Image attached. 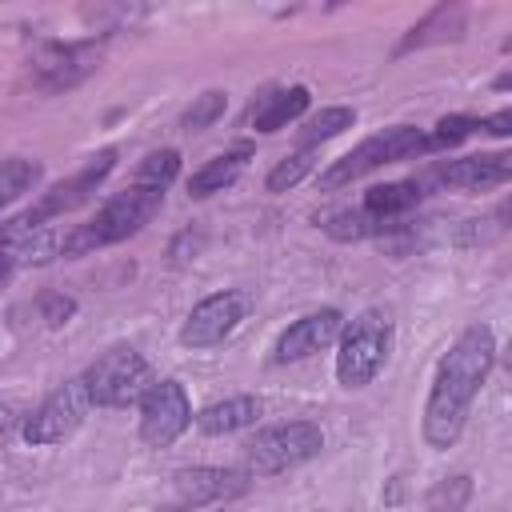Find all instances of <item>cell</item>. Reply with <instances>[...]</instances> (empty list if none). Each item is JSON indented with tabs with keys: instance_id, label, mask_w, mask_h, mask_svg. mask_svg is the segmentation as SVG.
I'll return each mask as SVG.
<instances>
[{
	"instance_id": "obj_25",
	"label": "cell",
	"mask_w": 512,
	"mask_h": 512,
	"mask_svg": "<svg viewBox=\"0 0 512 512\" xmlns=\"http://www.w3.org/2000/svg\"><path fill=\"white\" fill-rule=\"evenodd\" d=\"M352 124H356V112H352V108H344V104L320 108V112L308 120V128H304V148H312V144H320V140H332V136H340V132L352 128Z\"/></svg>"
},
{
	"instance_id": "obj_19",
	"label": "cell",
	"mask_w": 512,
	"mask_h": 512,
	"mask_svg": "<svg viewBox=\"0 0 512 512\" xmlns=\"http://www.w3.org/2000/svg\"><path fill=\"white\" fill-rule=\"evenodd\" d=\"M420 196H424V188H420L416 180H392V184H376V188H368L360 208H364L368 216H376V220L388 224L392 216H404L408 208H416Z\"/></svg>"
},
{
	"instance_id": "obj_30",
	"label": "cell",
	"mask_w": 512,
	"mask_h": 512,
	"mask_svg": "<svg viewBox=\"0 0 512 512\" xmlns=\"http://www.w3.org/2000/svg\"><path fill=\"white\" fill-rule=\"evenodd\" d=\"M20 424H24V412H20L16 404H8V400H4V404H0V448L20 432Z\"/></svg>"
},
{
	"instance_id": "obj_13",
	"label": "cell",
	"mask_w": 512,
	"mask_h": 512,
	"mask_svg": "<svg viewBox=\"0 0 512 512\" xmlns=\"http://www.w3.org/2000/svg\"><path fill=\"white\" fill-rule=\"evenodd\" d=\"M100 52L96 44H44L32 60V72L44 88H72L96 68Z\"/></svg>"
},
{
	"instance_id": "obj_22",
	"label": "cell",
	"mask_w": 512,
	"mask_h": 512,
	"mask_svg": "<svg viewBox=\"0 0 512 512\" xmlns=\"http://www.w3.org/2000/svg\"><path fill=\"white\" fill-rule=\"evenodd\" d=\"M468 496H472V476H464V472L460 476H444V480H436L428 488L424 508L428 512H464Z\"/></svg>"
},
{
	"instance_id": "obj_26",
	"label": "cell",
	"mask_w": 512,
	"mask_h": 512,
	"mask_svg": "<svg viewBox=\"0 0 512 512\" xmlns=\"http://www.w3.org/2000/svg\"><path fill=\"white\" fill-rule=\"evenodd\" d=\"M224 108H228V92H204V96H196L192 100V108L180 116V128L184 132H204V128H212L220 116H224Z\"/></svg>"
},
{
	"instance_id": "obj_16",
	"label": "cell",
	"mask_w": 512,
	"mask_h": 512,
	"mask_svg": "<svg viewBox=\"0 0 512 512\" xmlns=\"http://www.w3.org/2000/svg\"><path fill=\"white\" fill-rule=\"evenodd\" d=\"M304 108H308V88H304V84H292V88L264 92V96L252 104L248 120H252L256 132H276V128H284L288 120H296Z\"/></svg>"
},
{
	"instance_id": "obj_8",
	"label": "cell",
	"mask_w": 512,
	"mask_h": 512,
	"mask_svg": "<svg viewBox=\"0 0 512 512\" xmlns=\"http://www.w3.org/2000/svg\"><path fill=\"white\" fill-rule=\"evenodd\" d=\"M192 424V404L180 380H156L140 400V440L148 448H168Z\"/></svg>"
},
{
	"instance_id": "obj_3",
	"label": "cell",
	"mask_w": 512,
	"mask_h": 512,
	"mask_svg": "<svg viewBox=\"0 0 512 512\" xmlns=\"http://www.w3.org/2000/svg\"><path fill=\"white\" fill-rule=\"evenodd\" d=\"M340 352H336V380L344 388H364L376 380V372L384 368L388 352H392V320L376 308L360 312L356 320H348L340 328Z\"/></svg>"
},
{
	"instance_id": "obj_7",
	"label": "cell",
	"mask_w": 512,
	"mask_h": 512,
	"mask_svg": "<svg viewBox=\"0 0 512 512\" xmlns=\"http://www.w3.org/2000/svg\"><path fill=\"white\" fill-rule=\"evenodd\" d=\"M92 412V400H88V388H84V380H68V384H60L52 396H44L32 412H24V424H20V436L28 440V444H60V440H68L80 424H84V416Z\"/></svg>"
},
{
	"instance_id": "obj_32",
	"label": "cell",
	"mask_w": 512,
	"mask_h": 512,
	"mask_svg": "<svg viewBox=\"0 0 512 512\" xmlns=\"http://www.w3.org/2000/svg\"><path fill=\"white\" fill-rule=\"evenodd\" d=\"M156 512H188V508H156Z\"/></svg>"
},
{
	"instance_id": "obj_11",
	"label": "cell",
	"mask_w": 512,
	"mask_h": 512,
	"mask_svg": "<svg viewBox=\"0 0 512 512\" xmlns=\"http://www.w3.org/2000/svg\"><path fill=\"white\" fill-rule=\"evenodd\" d=\"M112 164H116V152L112 148H104V152H96L76 176H68V180H60L52 192H44V200L36 204V208H28V220L32 224H44L48 216H60V212H72L76 204H84L100 184H104V176L112 172Z\"/></svg>"
},
{
	"instance_id": "obj_24",
	"label": "cell",
	"mask_w": 512,
	"mask_h": 512,
	"mask_svg": "<svg viewBox=\"0 0 512 512\" xmlns=\"http://www.w3.org/2000/svg\"><path fill=\"white\" fill-rule=\"evenodd\" d=\"M40 180V164L36 160H24V156H12L0 164V208L16 196H24L32 184Z\"/></svg>"
},
{
	"instance_id": "obj_18",
	"label": "cell",
	"mask_w": 512,
	"mask_h": 512,
	"mask_svg": "<svg viewBox=\"0 0 512 512\" xmlns=\"http://www.w3.org/2000/svg\"><path fill=\"white\" fill-rule=\"evenodd\" d=\"M244 168H248V152H244V148L224 152V156H216V160H208L204 168L192 172V180H188V196H192V200H204V196H212V192H224L228 184L240 180Z\"/></svg>"
},
{
	"instance_id": "obj_9",
	"label": "cell",
	"mask_w": 512,
	"mask_h": 512,
	"mask_svg": "<svg viewBox=\"0 0 512 512\" xmlns=\"http://www.w3.org/2000/svg\"><path fill=\"white\" fill-rule=\"evenodd\" d=\"M244 308L248 304H244L240 292H212V296H204L188 312V320L180 328V344L184 348H212V344L228 340L236 332V324L244 320Z\"/></svg>"
},
{
	"instance_id": "obj_10",
	"label": "cell",
	"mask_w": 512,
	"mask_h": 512,
	"mask_svg": "<svg viewBox=\"0 0 512 512\" xmlns=\"http://www.w3.org/2000/svg\"><path fill=\"white\" fill-rule=\"evenodd\" d=\"M252 484V476L244 468H216V464H196L176 472V496L184 508H208V504H224L244 496Z\"/></svg>"
},
{
	"instance_id": "obj_6",
	"label": "cell",
	"mask_w": 512,
	"mask_h": 512,
	"mask_svg": "<svg viewBox=\"0 0 512 512\" xmlns=\"http://www.w3.org/2000/svg\"><path fill=\"white\" fill-rule=\"evenodd\" d=\"M424 148H428V136H424L420 128H412V124H396V128H388V132H380V136H368V140L356 144L348 156L332 160V164L324 168V176H320V188L352 184V180H360L364 172H372V168H380V164L412 160V156H420Z\"/></svg>"
},
{
	"instance_id": "obj_31",
	"label": "cell",
	"mask_w": 512,
	"mask_h": 512,
	"mask_svg": "<svg viewBox=\"0 0 512 512\" xmlns=\"http://www.w3.org/2000/svg\"><path fill=\"white\" fill-rule=\"evenodd\" d=\"M476 128H484V132H492V136H508V132H512V112L504 108V112H496V116H488V120H476Z\"/></svg>"
},
{
	"instance_id": "obj_12",
	"label": "cell",
	"mask_w": 512,
	"mask_h": 512,
	"mask_svg": "<svg viewBox=\"0 0 512 512\" xmlns=\"http://www.w3.org/2000/svg\"><path fill=\"white\" fill-rule=\"evenodd\" d=\"M344 328V316L336 308H320V312H308L300 316L296 324H288L276 340V360L280 364H292V360H304L320 348H328Z\"/></svg>"
},
{
	"instance_id": "obj_1",
	"label": "cell",
	"mask_w": 512,
	"mask_h": 512,
	"mask_svg": "<svg viewBox=\"0 0 512 512\" xmlns=\"http://www.w3.org/2000/svg\"><path fill=\"white\" fill-rule=\"evenodd\" d=\"M496 360V336L488 324H472L456 336V344L440 356L436 380L424 404V440L432 448H452L468 424V408L492 372Z\"/></svg>"
},
{
	"instance_id": "obj_27",
	"label": "cell",
	"mask_w": 512,
	"mask_h": 512,
	"mask_svg": "<svg viewBox=\"0 0 512 512\" xmlns=\"http://www.w3.org/2000/svg\"><path fill=\"white\" fill-rule=\"evenodd\" d=\"M180 172V156L172 152V148H164V152H152V156H144V164H140V180L144 184H160V188H168V180Z\"/></svg>"
},
{
	"instance_id": "obj_21",
	"label": "cell",
	"mask_w": 512,
	"mask_h": 512,
	"mask_svg": "<svg viewBox=\"0 0 512 512\" xmlns=\"http://www.w3.org/2000/svg\"><path fill=\"white\" fill-rule=\"evenodd\" d=\"M464 32V12L452 4V8H436L428 20H420L412 28V36L404 40V48H416V44H432V40H456Z\"/></svg>"
},
{
	"instance_id": "obj_15",
	"label": "cell",
	"mask_w": 512,
	"mask_h": 512,
	"mask_svg": "<svg viewBox=\"0 0 512 512\" xmlns=\"http://www.w3.org/2000/svg\"><path fill=\"white\" fill-rule=\"evenodd\" d=\"M260 412H264L260 396H228V400H216L204 412H196V428L204 436H228V432H240V428L256 424Z\"/></svg>"
},
{
	"instance_id": "obj_23",
	"label": "cell",
	"mask_w": 512,
	"mask_h": 512,
	"mask_svg": "<svg viewBox=\"0 0 512 512\" xmlns=\"http://www.w3.org/2000/svg\"><path fill=\"white\" fill-rule=\"evenodd\" d=\"M312 168H316V148H300V152L284 156V160L268 172L264 188H268V192H288V188H296Z\"/></svg>"
},
{
	"instance_id": "obj_14",
	"label": "cell",
	"mask_w": 512,
	"mask_h": 512,
	"mask_svg": "<svg viewBox=\"0 0 512 512\" xmlns=\"http://www.w3.org/2000/svg\"><path fill=\"white\" fill-rule=\"evenodd\" d=\"M440 184H452V188H496L512 176V156L508 152H484V156H460V160H448L432 172Z\"/></svg>"
},
{
	"instance_id": "obj_4",
	"label": "cell",
	"mask_w": 512,
	"mask_h": 512,
	"mask_svg": "<svg viewBox=\"0 0 512 512\" xmlns=\"http://www.w3.org/2000/svg\"><path fill=\"white\" fill-rule=\"evenodd\" d=\"M80 380L88 388L92 408H128V404H140L144 392L156 384L148 360L136 348H128V344H116L104 356H96Z\"/></svg>"
},
{
	"instance_id": "obj_5",
	"label": "cell",
	"mask_w": 512,
	"mask_h": 512,
	"mask_svg": "<svg viewBox=\"0 0 512 512\" xmlns=\"http://www.w3.org/2000/svg\"><path fill=\"white\" fill-rule=\"evenodd\" d=\"M320 448H324V432L312 420L272 424L244 444V472L248 476H276V472H288V468L320 456Z\"/></svg>"
},
{
	"instance_id": "obj_17",
	"label": "cell",
	"mask_w": 512,
	"mask_h": 512,
	"mask_svg": "<svg viewBox=\"0 0 512 512\" xmlns=\"http://www.w3.org/2000/svg\"><path fill=\"white\" fill-rule=\"evenodd\" d=\"M44 224H32L28 212L24 216H12V220H0V280L20 268V264H36V236H40Z\"/></svg>"
},
{
	"instance_id": "obj_29",
	"label": "cell",
	"mask_w": 512,
	"mask_h": 512,
	"mask_svg": "<svg viewBox=\"0 0 512 512\" xmlns=\"http://www.w3.org/2000/svg\"><path fill=\"white\" fill-rule=\"evenodd\" d=\"M40 308H44V320H48V324H64V320L76 312V300H72V296H44Z\"/></svg>"
},
{
	"instance_id": "obj_20",
	"label": "cell",
	"mask_w": 512,
	"mask_h": 512,
	"mask_svg": "<svg viewBox=\"0 0 512 512\" xmlns=\"http://www.w3.org/2000/svg\"><path fill=\"white\" fill-rule=\"evenodd\" d=\"M392 224H384V220H376V216H368L364 208H344V212H332L328 220H324V232L332 236V240H364V236H384Z\"/></svg>"
},
{
	"instance_id": "obj_2",
	"label": "cell",
	"mask_w": 512,
	"mask_h": 512,
	"mask_svg": "<svg viewBox=\"0 0 512 512\" xmlns=\"http://www.w3.org/2000/svg\"><path fill=\"white\" fill-rule=\"evenodd\" d=\"M160 204H164V188L136 180L132 188L116 192L88 224H80V228L60 244V252H64V256H84V252H92V248L128 240L132 232H140V228L160 212Z\"/></svg>"
},
{
	"instance_id": "obj_28",
	"label": "cell",
	"mask_w": 512,
	"mask_h": 512,
	"mask_svg": "<svg viewBox=\"0 0 512 512\" xmlns=\"http://www.w3.org/2000/svg\"><path fill=\"white\" fill-rule=\"evenodd\" d=\"M476 132V120L472 116H444L440 124H436V132L428 136V148H444V144H460L464 136H472Z\"/></svg>"
}]
</instances>
